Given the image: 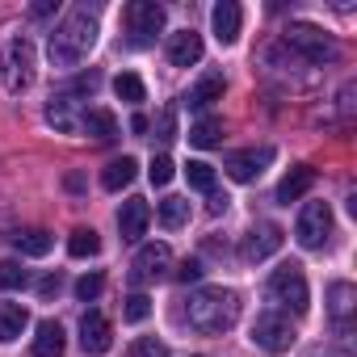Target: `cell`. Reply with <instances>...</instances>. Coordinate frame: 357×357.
Wrapping results in <instances>:
<instances>
[{"label":"cell","mask_w":357,"mask_h":357,"mask_svg":"<svg viewBox=\"0 0 357 357\" xmlns=\"http://www.w3.org/2000/svg\"><path fill=\"white\" fill-rule=\"evenodd\" d=\"M185 315H190V328H194V332H202V336H223V332H231L236 319H240V294H236V290H223V286H202V290L190 294Z\"/></svg>","instance_id":"cell-1"},{"label":"cell","mask_w":357,"mask_h":357,"mask_svg":"<svg viewBox=\"0 0 357 357\" xmlns=\"http://www.w3.org/2000/svg\"><path fill=\"white\" fill-rule=\"evenodd\" d=\"M93 47H97V13H93V9H72V13L55 26L47 51H51V63H55V68H76V63L89 59Z\"/></svg>","instance_id":"cell-2"},{"label":"cell","mask_w":357,"mask_h":357,"mask_svg":"<svg viewBox=\"0 0 357 357\" xmlns=\"http://www.w3.org/2000/svg\"><path fill=\"white\" fill-rule=\"evenodd\" d=\"M282 43H286L290 51H298L307 63H332V59L340 55L336 43H332L319 26H311V22H290L286 34H282Z\"/></svg>","instance_id":"cell-3"},{"label":"cell","mask_w":357,"mask_h":357,"mask_svg":"<svg viewBox=\"0 0 357 357\" xmlns=\"http://www.w3.org/2000/svg\"><path fill=\"white\" fill-rule=\"evenodd\" d=\"M269 298H273L282 311H290V315H303V311H307L311 294H307V278H303V269H298L294 261L282 265V269H273V278H269Z\"/></svg>","instance_id":"cell-4"},{"label":"cell","mask_w":357,"mask_h":357,"mask_svg":"<svg viewBox=\"0 0 357 357\" xmlns=\"http://www.w3.org/2000/svg\"><path fill=\"white\" fill-rule=\"evenodd\" d=\"M122 17H126V30H130L135 47L155 43V34L164 30V5H155V0H130Z\"/></svg>","instance_id":"cell-5"},{"label":"cell","mask_w":357,"mask_h":357,"mask_svg":"<svg viewBox=\"0 0 357 357\" xmlns=\"http://www.w3.org/2000/svg\"><path fill=\"white\" fill-rule=\"evenodd\" d=\"M328 236H332V211H328V202H307L298 211V219H294V240L303 248H324Z\"/></svg>","instance_id":"cell-6"},{"label":"cell","mask_w":357,"mask_h":357,"mask_svg":"<svg viewBox=\"0 0 357 357\" xmlns=\"http://www.w3.org/2000/svg\"><path fill=\"white\" fill-rule=\"evenodd\" d=\"M30 84H34V43L17 34L9 43V59H5V89L9 93H26Z\"/></svg>","instance_id":"cell-7"},{"label":"cell","mask_w":357,"mask_h":357,"mask_svg":"<svg viewBox=\"0 0 357 357\" xmlns=\"http://www.w3.org/2000/svg\"><path fill=\"white\" fill-rule=\"evenodd\" d=\"M252 344L265 349V353H282V349H290V344H294V328H290V319L278 315V311L257 315V324H252Z\"/></svg>","instance_id":"cell-8"},{"label":"cell","mask_w":357,"mask_h":357,"mask_svg":"<svg viewBox=\"0 0 357 357\" xmlns=\"http://www.w3.org/2000/svg\"><path fill=\"white\" fill-rule=\"evenodd\" d=\"M269 164H273V147L265 143V147H244V151H231L223 168H227V176H231V181L248 185V181H257V176H261Z\"/></svg>","instance_id":"cell-9"},{"label":"cell","mask_w":357,"mask_h":357,"mask_svg":"<svg viewBox=\"0 0 357 357\" xmlns=\"http://www.w3.org/2000/svg\"><path fill=\"white\" fill-rule=\"evenodd\" d=\"M168 269H172V252H168V244H143L139 257H135L130 278L143 286V282H160V278H168Z\"/></svg>","instance_id":"cell-10"},{"label":"cell","mask_w":357,"mask_h":357,"mask_svg":"<svg viewBox=\"0 0 357 357\" xmlns=\"http://www.w3.org/2000/svg\"><path fill=\"white\" fill-rule=\"evenodd\" d=\"M282 227L278 223H261V227H252L248 236H244V244H240V257L248 261V265H257V261H265V257H273L278 248H282Z\"/></svg>","instance_id":"cell-11"},{"label":"cell","mask_w":357,"mask_h":357,"mask_svg":"<svg viewBox=\"0 0 357 357\" xmlns=\"http://www.w3.org/2000/svg\"><path fill=\"white\" fill-rule=\"evenodd\" d=\"M147 223H151V206H147L143 198H126L122 211H118V231H122V240H126V244H139V240L147 236Z\"/></svg>","instance_id":"cell-12"},{"label":"cell","mask_w":357,"mask_h":357,"mask_svg":"<svg viewBox=\"0 0 357 357\" xmlns=\"http://www.w3.org/2000/svg\"><path fill=\"white\" fill-rule=\"evenodd\" d=\"M202 34H194V30H176V34H168V63L172 68H194L198 59H202Z\"/></svg>","instance_id":"cell-13"},{"label":"cell","mask_w":357,"mask_h":357,"mask_svg":"<svg viewBox=\"0 0 357 357\" xmlns=\"http://www.w3.org/2000/svg\"><path fill=\"white\" fill-rule=\"evenodd\" d=\"M109 340H114L109 319H105L101 311H89V315L80 319V349L97 357V353H105V349H109Z\"/></svg>","instance_id":"cell-14"},{"label":"cell","mask_w":357,"mask_h":357,"mask_svg":"<svg viewBox=\"0 0 357 357\" xmlns=\"http://www.w3.org/2000/svg\"><path fill=\"white\" fill-rule=\"evenodd\" d=\"M47 122H51L55 130H63V135L80 130L84 114H76V93H59V97H55V101L47 105Z\"/></svg>","instance_id":"cell-15"},{"label":"cell","mask_w":357,"mask_h":357,"mask_svg":"<svg viewBox=\"0 0 357 357\" xmlns=\"http://www.w3.org/2000/svg\"><path fill=\"white\" fill-rule=\"evenodd\" d=\"M311 185H315V168H311V164H298V168H290V172L282 176V185H278V202H282V206H290V202H298Z\"/></svg>","instance_id":"cell-16"},{"label":"cell","mask_w":357,"mask_h":357,"mask_svg":"<svg viewBox=\"0 0 357 357\" xmlns=\"http://www.w3.org/2000/svg\"><path fill=\"white\" fill-rule=\"evenodd\" d=\"M211 26H215V38H219L223 47H231V43L240 38V5H236V0H223V5H215Z\"/></svg>","instance_id":"cell-17"},{"label":"cell","mask_w":357,"mask_h":357,"mask_svg":"<svg viewBox=\"0 0 357 357\" xmlns=\"http://www.w3.org/2000/svg\"><path fill=\"white\" fill-rule=\"evenodd\" d=\"M223 89H227V80L219 76V72H206L194 89H190V97H185V105L190 109H206V105H215V101H223Z\"/></svg>","instance_id":"cell-18"},{"label":"cell","mask_w":357,"mask_h":357,"mask_svg":"<svg viewBox=\"0 0 357 357\" xmlns=\"http://www.w3.org/2000/svg\"><path fill=\"white\" fill-rule=\"evenodd\" d=\"M135 172H139L135 155H118V160H109V164H105V172H101V185H105L109 194H118V190H126V185L135 181Z\"/></svg>","instance_id":"cell-19"},{"label":"cell","mask_w":357,"mask_h":357,"mask_svg":"<svg viewBox=\"0 0 357 357\" xmlns=\"http://www.w3.org/2000/svg\"><path fill=\"white\" fill-rule=\"evenodd\" d=\"M63 328L55 319H43L38 332H34V357H63Z\"/></svg>","instance_id":"cell-20"},{"label":"cell","mask_w":357,"mask_h":357,"mask_svg":"<svg viewBox=\"0 0 357 357\" xmlns=\"http://www.w3.org/2000/svg\"><path fill=\"white\" fill-rule=\"evenodd\" d=\"M30 328V311L22 303H0V340H17L22 332Z\"/></svg>","instance_id":"cell-21"},{"label":"cell","mask_w":357,"mask_h":357,"mask_svg":"<svg viewBox=\"0 0 357 357\" xmlns=\"http://www.w3.org/2000/svg\"><path fill=\"white\" fill-rule=\"evenodd\" d=\"M80 130H84V135H93L97 143H109V139H118V118H114L109 109H84Z\"/></svg>","instance_id":"cell-22"},{"label":"cell","mask_w":357,"mask_h":357,"mask_svg":"<svg viewBox=\"0 0 357 357\" xmlns=\"http://www.w3.org/2000/svg\"><path fill=\"white\" fill-rule=\"evenodd\" d=\"M13 248H17L22 257H47V252L55 248V236L43 231V227H34V231H17V236H13Z\"/></svg>","instance_id":"cell-23"},{"label":"cell","mask_w":357,"mask_h":357,"mask_svg":"<svg viewBox=\"0 0 357 357\" xmlns=\"http://www.w3.org/2000/svg\"><path fill=\"white\" fill-rule=\"evenodd\" d=\"M328 311H332V319L336 324H349V315H353V307H357V290L349 286V282H336L332 290H328Z\"/></svg>","instance_id":"cell-24"},{"label":"cell","mask_w":357,"mask_h":357,"mask_svg":"<svg viewBox=\"0 0 357 357\" xmlns=\"http://www.w3.org/2000/svg\"><path fill=\"white\" fill-rule=\"evenodd\" d=\"M155 215H160V223H164L168 231H176V227H185V223H190V198H164Z\"/></svg>","instance_id":"cell-25"},{"label":"cell","mask_w":357,"mask_h":357,"mask_svg":"<svg viewBox=\"0 0 357 357\" xmlns=\"http://www.w3.org/2000/svg\"><path fill=\"white\" fill-rule=\"evenodd\" d=\"M190 143H194V147H219V143H223V122H219V118L194 122V126H190Z\"/></svg>","instance_id":"cell-26"},{"label":"cell","mask_w":357,"mask_h":357,"mask_svg":"<svg viewBox=\"0 0 357 357\" xmlns=\"http://www.w3.org/2000/svg\"><path fill=\"white\" fill-rule=\"evenodd\" d=\"M185 181H190V190L215 194V168H211L206 160H190V164H185Z\"/></svg>","instance_id":"cell-27"},{"label":"cell","mask_w":357,"mask_h":357,"mask_svg":"<svg viewBox=\"0 0 357 357\" xmlns=\"http://www.w3.org/2000/svg\"><path fill=\"white\" fill-rule=\"evenodd\" d=\"M68 252H72V257H80V261H84V257H97V252H101L97 231H93V227H76V231H72V240H68Z\"/></svg>","instance_id":"cell-28"},{"label":"cell","mask_w":357,"mask_h":357,"mask_svg":"<svg viewBox=\"0 0 357 357\" xmlns=\"http://www.w3.org/2000/svg\"><path fill=\"white\" fill-rule=\"evenodd\" d=\"M114 93H118V101H130V105H139L147 93H143V80L135 76V72H122V76H114Z\"/></svg>","instance_id":"cell-29"},{"label":"cell","mask_w":357,"mask_h":357,"mask_svg":"<svg viewBox=\"0 0 357 357\" xmlns=\"http://www.w3.org/2000/svg\"><path fill=\"white\" fill-rule=\"evenodd\" d=\"M30 286V273L22 269V261H0V290H22Z\"/></svg>","instance_id":"cell-30"},{"label":"cell","mask_w":357,"mask_h":357,"mask_svg":"<svg viewBox=\"0 0 357 357\" xmlns=\"http://www.w3.org/2000/svg\"><path fill=\"white\" fill-rule=\"evenodd\" d=\"M147 315H151V298H147V294H130L126 307H122V319H126V324H143Z\"/></svg>","instance_id":"cell-31"},{"label":"cell","mask_w":357,"mask_h":357,"mask_svg":"<svg viewBox=\"0 0 357 357\" xmlns=\"http://www.w3.org/2000/svg\"><path fill=\"white\" fill-rule=\"evenodd\" d=\"M172 172H176V164H172L168 155H155V160L147 164V176H151V185H168V181H172Z\"/></svg>","instance_id":"cell-32"},{"label":"cell","mask_w":357,"mask_h":357,"mask_svg":"<svg viewBox=\"0 0 357 357\" xmlns=\"http://www.w3.org/2000/svg\"><path fill=\"white\" fill-rule=\"evenodd\" d=\"M101 286H105L101 273H84V278L76 282V298H80V303H93V298L101 294Z\"/></svg>","instance_id":"cell-33"},{"label":"cell","mask_w":357,"mask_h":357,"mask_svg":"<svg viewBox=\"0 0 357 357\" xmlns=\"http://www.w3.org/2000/svg\"><path fill=\"white\" fill-rule=\"evenodd\" d=\"M130 357H168V344H164V340H155V336H143V340H135Z\"/></svg>","instance_id":"cell-34"},{"label":"cell","mask_w":357,"mask_h":357,"mask_svg":"<svg viewBox=\"0 0 357 357\" xmlns=\"http://www.w3.org/2000/svg\"><path fill=\"white\" fill-rule=\"evenodd\" d=\"M198 278H202V261H194V257L181 261V269H176V282H185V286H190V282H198Z\"/></svg>","instance_id":"cell-35"},{"label":"cell","mask_w":357,"mask_h":357,"mask_svg":"<svg viewBox=\"0 0 357 357\" xmlns=\"http://www.w3.org/2000/svg\"><path fill=\"white\" fill-rule=\"evenodd\" d=\"M59 286H63V282H59V273H51V278H43V282H38V294H43V298H51V294H59Z\"/></svg>","instance_id":"cell-36"},{"label":"cell","mask_w":357,"mask_h":357,"mask_svg":"<svg viewBox=\"0 0 357 357\" xmlns=\"http://www.w3.org/2000/svg\"><path fill=\"white\" fill-rule=\"evenodd\" d=\"M155 139H164V143H168V139H176V135H172V109H164V114H160V135H155Z\"/></svg>","instance_id":"cell-37"},{"label":"cell","mask_w":357,"mask_h":357,"mask_svg":"<svg viewBox=\"0 0 357 357\" xmlns=\"http://www.w3.org/2000/svg\"><path fill=\"white\" fill-rule=\"evenodd\" d=\"M227 202H231L227 194H211V211H215V215H223V211H227Z\"/></svg>","instance_id":"cell-38"},{"label":"cell","mask_w":357,"mask_h":357,"mask_svg":"<svg viewBox=\"0 0 357 357\" xmlns=\"http://www.w3.org/2000/svg\"><path fill=\"white\" fill-rule=\"evenodd\" d=\"M130 130H135V135H143V130H147V118H143V114H135V118H130Z\"/></svg>","instance_id":"cell-39"},{"label":"cell","mask_w":357,"mask_h":357,"mask_svg":"<svg viewBox=\"0 0 357 357\" xmlns=\"http://www.w3.org/2000/svg\"><path fill=\"white\" fill-rule=\"evenodd\" d=\"M324 357H344V353H324Z\"/></svg>","instance_id":"cell-40"}]
</instances>
